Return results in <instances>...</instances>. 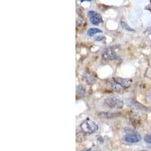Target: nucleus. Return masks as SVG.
I'll return each instance as SVG.
<instances>
[{
    "instance_id": "f257e3e1",
    "label": "nucleus",
    "mask_w": 151,
    "mask_h": 151,
    "mask_svg": "<svg viewBox=\"0 0 151 151\" xmlns=\"http://www.w3.org/2000/svg\"><path fill=\"white\" fill-rule=\"evenodd\" d=\"M132 83L131 79L121 77H113L107 80L106 84L110 90L115 92H122L129 88Z\"/></svg>"
},
{
    "instance_id": "f03ea898",
    "label": "nucleus",
    "mask_w": 151,
    "mask_h": 151,
    "mask_svg": "<svg viewBox=\"0 0 151 151\" xmlns=\"http://www.w3.org/2000/svg\"><path fill=\"white\" fill-rule=\"evenodd\" d=\"M80 127L81 129L86 133L92 134V133L98 131V125L94 121L91 120V119L87 118L82 122Z\"/></svg>"
},
{
    "instance_id": "7ed1b4c3",
    "label": "nucleus",
    "mask_w": 151,
    "mask_h": 151,
    "mask_svg": "<svg viewBox=\"0 0 151 151\" xmlns=\"http://www.w3.org/2000/svg\"><path fill=\"white\" fill-rule=\"evenodd\" d=\"M105 104L112 108H122L124 103L122 100L117 96H109L105 99Z\"/></svg>"
},
{
    "instance_id": "20e7f679",
    "label": "nucleus",
    "mask_w": 151,
    "mask_h": 151,
    "mask_svg": "<svg viewBox=\"0 0 151 151\" xmlns=\"http://www.w3.org/2000/svg\"><path fill=\"white\" fill-rule=\"evenodd\" d=\"M101 58L103 60L110 61V60H113L118 58V55L113 47H108L102 52Z\"/></svg>"
},
{
    "instance_id": "39448f33",
    "label": "nucleus",
    "mask_w": 151,
    "mask_h": 151,
    "mask_svg": "<svg viewBox=\"0 0 151 151\" xmlns=\"http://www.w3.org/2000/svg\"><path fill=\"white\" fill-rule=\"evenodd\" d=\"M88 16L89 17L91 24L94 25H98V24L103 23V18L100 13L94 11H89L88 12Z\"/></svg>"
},
{
    "instance_id": "423d86ee",
    "label": "nucleus",
    "mask_w": 151,
    "mask_h": 151,
    "mask_svg": "<svg viewBox=\"0 0 151 151\" xmlns=\"http://www.w3.org/2000/svg\"><path fill=\"white\" fill-rule=\"evenodd\" d=\"M124 140L125 142L133 144V143L139 142L141 140V137L139 134L135 133V132H130V133L125 134L124 137Z\"/></svg>"
},
{
    "instance_id": "0eeeda50",
    "label": "nucleus",
    "mask_w": 151,
    "mask_h": 151,
    "mask_svg": "<svg viewBox=\"0 0 151 151\" xmlns=\"http://www.w3.org/2000/svg\"><path fill=\"white\" fill-rule=\"evenodd\" d=\"M83 80L86 82L87 84L92 85L95 83L96 81V76L94 73L91 72H86L83 76Z\"/></svg>"
},
{
    "instance_id": "6e6552de",
    "label": "nucleus",
    "mask_w": 151,
    "mask_h": 151,
    "mask_svg": "<svg viewBox=\"0 0 151 151\" xmlns=\"http://www.w3.org/2000/svg\"><path fill=\"white\" fill-rule=\"evenodd\" d=\"M131 104H132V106H133L134 108L137 109V110H143V111H147V110H148L147 107H146V106H144L143 104H140L139 102H137V101H135L134 99L132 100Z\"/></svg>"
},
{
    "instance_id": "1a4fd4ad",
    "label": "nucleus",
    "mask_w": 151,
    "mask_h": 151,
    "mask_svg": "<svg viewBox=\"0 0 151 151\" xmlns=\"http://www.w3.org/2000/svg\"><path fill=\"white\" fill-rule=\"evenodd\" d=\"M101 29H98V28H90V29H88V30L87 31V34L89 36H94V35L97 34V33H101Z\"/></svg>"
},
{
    "instance_id": "9d476101",
    "label": "nucleus",
    "mask_w": 151,
    "mask_h": 151,
    "mask_svg": "<svg viewBox=\"0 0 151 151\" xmlns=\"http://www.w3.org/2000/svg\"><path fill=\"white\" fill-rule=\"evenodd\" d=\"M98 116L101 119H111L113 118L115 114L113 113H100L98 114Z\"/></svg>"
},
{
    "instance_id": "9b49d317",
    "label": "nucleus",
    "mask_w": 151,
    "mask_h": 151,
    "mask_svg": "<svg viewBox=\"0 0 151 151\" xmlns=\"http://www.w3.org/2000/svg\"><path fill=\"white\" fill-rule=\"evenodd\" d=\"M120 25L122 26V27L124 29H125V30H127V31H134V29H133V28L131 27L130 26H129V24H127V23H125V21H120Z\"/></svg>"
},
{
    "instance_id": "f8f14e48",
    "label": "nucleus",
    "mask_w": 151,
    "mask_h": 151,
    "mask_svg": "<svg viewBox=\"0 0 151 151\" xmlns=\"http://www.w3.org/2000/svg\"><path fill=\"white\" fill-rule=\"evenodd\" d=\"M144 141L147 144H151V134H147L144 136Z\"/></svg>"
},
{
    "instance_id": "ddd939ff",
    "label": "nucleus",
    "mask_w": 151,
    "mask_h": 151,
    "mask_svg": "<svg viewBox=\"0 0 151 151\" xmlns=\"http://www.w3.org/2000/svg\"><path fill=\"white\" fill-rule=\"evenodd\" d=\"M104 39H105V37L104 36H102V35H98V36H95V37L94 38V41L100 42V41H103Z\"/></svg>"
},
{
    "instance_id": "4468645a",
    "label": "nucleus",
    "mask_w": 151,
    "mask_h": 151,
    "mask_svg": "<svg viewBox=\"0 0 151 151\" xmlns=\"http://www.w3.org/2000/svg\"><path fill=\"white\" fill-rule=\"evenodd\" d=\"M91 150V148H88V149H84L83 150H81V151H90Z\"/></svg>"
},
{
    "instance_id": "2eb2a0df",
    "label": "nucleus",
    "mask_w": 151,
    "mask_h": 151,
    "mask_svg": "<svg viewBox=\"0 0 151 151\" xmlns=\"http://www.w3.org/2000/svg\"><path fill=\"white\" fill-rule=\"evenodd\" d=\"M140 151H147V150H140Z\"/></svg>"
}]
</instances>
